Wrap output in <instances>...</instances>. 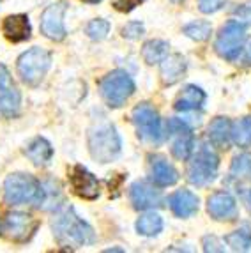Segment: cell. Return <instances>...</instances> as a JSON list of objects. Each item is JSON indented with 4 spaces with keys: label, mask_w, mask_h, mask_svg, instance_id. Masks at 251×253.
Here are the masks:
<instances>
[{
    "label": "cell",
    "mask_w": 251,
    "mask_h": 253,
    "mask_svg": "<svg viewBox=\"0 0 251 253\" xmlns=\"http://www.w3.org/2000/svg\"><path fill=\"white\" fill-rule=\"evenodd\" d=\"M129 197L134 209H151V207H159L163 204L161 193L147 182H134L129 190Z\"/></svg>",
    "instance_id": "9a60e30c"
},
{
    "label": "cell",
    "mask_w": 251,
    "mask_h": 253,
    "mask_svg": "<svg viewBox=\"0 0 251 253\" xmlns=\"http://www.w3.org/2000/svg\"><path fill=\"white\" fill-rule=\"evenodd\" d=\"M246 39V27L239 20H230L221 27L214 48H216L219 57H223L226 60H235L243 51Z\"/></svg>",
    "instance_id": "52a82bcc"
},
{
    "label": "cell",
    "mask_w": 251,
    "mask_h": 253,
    "mask_svg": "<svg viewBox=\"0 0 251 253\" xmlns=\"http://www.w3.org/2000/svg\"><path fill=\"white\" fill-rule=\"evenodd\" d=\"M188 38L195 39V41H207L210 38V32H212V27H210L209 21H193L189 25H186L182 29Z\"/></svg>",
    "instance_id": "4316f807"
},
{
    "label": "cell",
    "mask_w": 251,
    "mask_h": 253,
    "mask_svg": "<svg viewBox=\"0 0 251 253\" xmlns=\"http://www.w3.org/2000/svg\"><path fill=\"white\" fill-rule=\"evenodd\" d=\"M207 211L214 219L230 221L237 216V202L230 193L216 191L207 199Z\"/></svg>",
    "instance_id": "5bb4252c"
},
{
    "label": "cell",
    "mask_w": 251,
    "mask_h": 253,
    "mask_svg": "<svg viewBox=\"0 0 251 253\" xmlns=\"http://www.w3.org/2000/svg\"><path fill=\"white\" fill-rule=\"evenodd\" d=\"M250 197H251V195H250Z\"/></svg>",
    "instance_id": "8d00e7d4"
},
{
    "label": "cell",
    "mask_w": 251,
    "mask_h": 253,
    "mask_svg": "<svg viewBox=\"0 0 251 253\" xmlns=\"http://www.w3.org/2000/svg\"><path fill=\"white\" fill-rule=\"evenodd\" d=\"M84 2H87V4H97V2H101V0H84Z\"/></svg>",
    "instance_id": "836d02e7"
},
{
    "label": "cell",
    "mask_w": 251,
    "mask_h": 253,
    "mask_svg": "<svg viewBox=\"0 0 251 253\" xmlns=\"http://www.w3.org/2000/svg\"><path fill=\"white\" fill-rule=\"evenodd\" d=\"M232 138L239 147H251V117H243L232 126Z\"/></svg>",
    "instance_id": "d4e9b609"
},
{
    "label": "cell",
    "mask_w": 251,
    "mask_h": 253,
    "mask_svg": "<svg viewBox=\"0 0 251 253\" xmlns=\"http://www.w3.org/2000/svg\"><path fill=\"white\" fill-rule=\"evenodd\" d=\"M53 234L62 246H71V248H80V246L92 245L96 241L92 227L85 223L75 212L73 207H67L62 212L55 216L53 223Z\"/></svg>",
    "instance_id": "6da1fadb"
},
{
    "label": "cell",
    "mask_w": 251,
    "mask_h": 253,
    "mask_svg": "<svg viewBox=\"0 0 251 253\" xmlns=\"http://www.w3.org/2000/svg\"><path fill=\"white\" fill-rule=\"evenodd\" d=\"M172 2H182V0H172Z\"/></svg>",
    "instance_id": "e575fe53"
},
{
    "label": "cell",
    "mask_w": 251,
    "mask_h": 253,
    "mask_svg": "<svg viewBox=\"0 0 251 253\" xmlns=\"http://www.w3.org/2000/svg\"><path fill=\"white\" fill-rule=\"evenodd\" d=\"M219 167L218 154L209 147V145H202L198 152L193 156L188 167V181L195 186H205L216 179Z\"/></svg>",
    "instance_id": "5b68a950"
},
{
    "label": "cell",
    "mask_w": 251,
    "mask_h": 253,
    "mask_svg": "<svg viewBox=\"0 0 251 253\" xmlns=\"http://www.w3.org/2000/svg\"><path fill=\"white\" fill-rule=\"evenodd\" d=\"M39 228V221L27 212H11L4 221V232L14 243H27Z\"/></svg>",
    "instance_id": "9c48e42d"
},
{
    "label": "cell",
    "mask_w": 251,
    "mask_h": 253,
    "mask_svg": "<svg viewBox=\"0 0 251 253\" xmlns=\"http://www.w3.org/2000/svg\"><path fill=\"white\" fill-rule=\"evenodd\" d=\"M136 230L142 236H158L163 230V218L156 212L140 216V219L136 221Z\"/></svg>",
    "instance_id": "cb8c5ba5"
},
{
    "label": "cell",
    "mask_w": 251,
    "mask_h": 253,
    "mask_svg": "<svg viewBox=\"0 0 251 253\" xmlns=\"http://www.w3.org/2000/svg\"><path fill=\"white\" fill-rule=\"evenodd\" d=\"M186 59L180 53L167 55L161 60V80L165 85H173L184 76L186 73Z\"/></svg>",
    "instance_id": "d6986e66"
},
{
    "label": "cell",
    "mask_w": 251,
    "mask_h": 253,
    "mask_svg": "<svg viewBox=\"0 0 251 253\" xmlns=\"http://www.w3.org/2000/svg\"><path fill=\"white\" fill-rule=\"evenodd\" d=\"M151 179L159 188H167L179 181V172L172 163H168L167 158L156 154L151 158Z\"/></svg>",
    "instance_id": "2e32d148"
},
{
    "label": "cell",
    "mask_w": 251,
    "mask_h": 253,
    "mask_svg": "<svg viewBox=\"0 0 251 253\" xmlns=\"http://www.w3.org/2000/svg\"><path fill=\"white\" fill-rule=\"evenodd\" d=\"M21 105L20 90L11 80L7 68L0 66V117L11 119L18 115Z\"/></svg>",
    "instance_id": "30bf717a"
},
{
    "label": "cell",
    "mask_w": 251,
    "mask_h": 253,
    "mask_svg": "<svg viewBox=\"0 0 251 253\" xmlns=\"http://www.w3.org/2000/svg\"><path fill=\"white\" fill-rule=\"evenodd\" d=\"M110 32V23L103 18H97V20H92L87 25V36L94 41H101L105 39Z\"/></svg>",
    "instance_id": "f1b7e54d"
},
{
    "label": "cell",
    "mask_w": 251,
    "mask_h": 253,
    "mask_svg": "<svg viewBox=\"0 0 251 253\" xmlns=\"http://www.w3.org/2000/svg\"><path fill=\"white\" fill-rule=\"evenodd\" d=\"M69 182L78 197L85 200H94L99 197V182L94 177V173L88 172L85 167L76 165L69 172Z\"/></svg>",
    "instance_id": "7c38bea8"
},
{
    "label": "cell",
    "mask_w": 251,
    "mask_h": 253,
    "mask_svg": "<svg viewBox=\"0 0 251 253\" xmlns=\"http://www.w3.org/2000/svg\"><path fill=\"white\" fill-rule=\"evenodd\" d=\"M67 11L66 2H57L48 5L41 16V32L51 41H62L66 38V27H64V14Z\"/></svg>",
    "instance_id": "8fae6325"
},
{
    "label": "cell",
    "mask_w": 251,
    "mask_h": 253,
    "mask_svg": "<svg viewBox=\"0 0 251 253\" xmlns=\"http://www.w3.org/2000/svg\"><path fill=\"white\" fill-rule=\"evenodd\" d=\"M168 42L161 41V39H151L147 41L142 48V57L147 64H158L168 55Z\"/></svg>",
    "instance_id": "603a6c76"
},
{
    "label": "cell",
    "mask_w": 251,
    "mask_h": 253,
    "mask_svg": "<svg viewBox=\"0 0 251 253\" xmlns=\"http://www.w3.org/2000/svg\"><path fill=\"white\" fill-rule=\"evenodd\" d=\"M121 136L115 126L110 123L97 124L88 133V151L90 156L99 163H110L121 154Z\"/></svg>",
    "instance_id": "7a4b0ae2"
},
{
    "label": "cell",
    "mask_w": 251,
    "mask_h": 253,
    "mask_svg": "<svg viewBox=\"0 0 251 253\" xmlns=\"http://www.w3.org/2000/svg\"><path fill=\"white\" fill-rule=\"evenodd\" d=\"M51 66V53L42 48H30L18 59V75L29 85H38Z\"/></svg>",
    "instance_id": "8992f818"
},
{
    "label": "cell",
    "mask_w": 251,
    "mask_h": 253,
    "mask_svg": "<svg viewBox=\"0 0 251 253\" xmlns=\"http://www.w3.org/2000/svg\"><path fill=\"white\" fill-rule=\"evenodd\" d=\"M168 206L179 218H189L198 211V197L189 190H179L168 197Z\"/></svg>",
    "instance_id": "e0dca14e"
},
{
    "label": "cell",
    "mask_w": 251,
    "mask_h": 253,
    "mask_svg": "<svg viewBox=\"0 0 251 253\" xmlns=\"http://www.w3.org/2000/svg\"><path fill=\"white\" fill-rule=\"evenodd\" d=\"M142 34H143V25L140 21H129V23L122 29V36L127 39H138Z\"/></svg>",
    "instance_id": "4dcf8cb0"
},
{
    "label": "cell",
    "mask_w": 251,
    "mask_h": 253,
    "mask_svg": "<svg viewBox=\"0 0 251 253\" xmlns=\"http://www.w3.org/2000/svg\"><path fill=\"white\" fill-rule=\"evenodd\" d=\"M143 0H113V7L122 13H129L134 7H138Z\"/></svg>",
    "instance_id": "1f68e13d"
},
{
    "label": "cell",
    "mask_w": 251,
    "mask_h": 253,
    "mask_svg": "<svg viewBox=\"0 0 251 253\" xmlns=\"http://www.w3.org/2000/svg\"><path fill=\"white\" fill-rule=\"evenodd\" d=\"M250 60H251V48H250Z\"/></svg>",
    "instance_id": "d590c367"
},
{
    "label": "cell",
    "mask_w": 251,
    "mask_h": 253,
    "mask_svg": "<svg viewBox=\"0 0 251 253\" xmlns=\"http://www.w3.org/2000/svg\"><path fill=\"white\" fill-rule=\"evenodd\" d=\"M230 175L235 179H244L251 175V156L250 154H241V156L234 158L232 163Z\"/></svg>",
    "instance_id": "83f0119b"
},
{
    "label": "cell",
    "mask_w": 251,
    "mask_h": 253,
    "mask_svg": "<svg viewBox=\"0 0 251 253\" xmlns=\"http://www.w3.org/2000/svg\"><path fill=\"white\" fill-rule=\"evenodd\" d=\"M42 186L30 173H11L4 182V200L7 206L41 202Z\"/></svg>",
    "instance_id": "3957f363"
},
{
    "label": "cell",
    "mask_w": 251,
    "mask_h": 253,
    "mask_svg": "<svg viewBox=\"0 0 251 253\" xmlns=\"http://www.w3.org/2000/svg\"><path fill=\"white\" fill-rule=\"evenodd\" d=\"M2 30H4V36L13 42H21L25 39L30 38V21L25 14H13V16H7L2 23Z\"/></svg>",
    "instance_id": "ac0fdd59"
},
{
    "label": "cell",
    "mask_w": 251,
    "mask_h": 253,
    "mask_svg": "<svg viewBox=\"0 0 251 253\" xmlns=\"http://www.w3.org/2000/svg\"><path fill=\"white\" fill-rule=\"evenodd\" d=\"M101 97L106 101V105L112 108H121L134 92V82L129 75L121 69L108 73L99 82Z\"/></svg>",
    "instance_id": "277c9868"
},
{
    "label": "cell",
    "mask_w": 251,
    "mask_h": 253,
    "mask_svg": "<svg viewBox=\"0 0 251 253\" xmlns=\"http://www.w3.org/2000/svg\"><path fill=\"white\" fill-rule=\"evenodd\" d=\"M25 154L34 165H38V167H42V165H46L48 161L51 160L53 156V149H51L50 142L41 136L38 138H34L25 149Z\"/></svg>",
    "instance_id": "44dd1931"
},
{
    "label": "cell",
    "mask_w": 251,
    "mask_h": 253,
    "mask_svg": "<svg viewBox=\"0 0 251 253\" xmlns=\"http://www.w3.org/2000/svg\"><path fill=\"white\" fill-rule=\"evenodd\" d=\"M168 131L175 135V142L172 145L173 158L180 161H188L193 154V149H195V138H193V133L188 127V124L173 119L168 123Z\"/></svg>",
    "instance_id": "4fadbf2b"
},
{
    "label": "cell",
    "mask_w": 251,
    "mask_h": 253,
    "mask_svg": "<svg viewBox=\"0 0 251 253\" xmlns=\"http://www.w3.org/2000/svg\"><path fill=\"white\" fill-rule=\"evenodd\" d=\"M234 14L239 18L241 23H248V25H251V2L250 4L239 5L237 9H234Z\"/></svg>",
    "instance_id": "d6a6232c"
},
{
    "label": "cell",
    "mask_w": 251,
    "mask_h": 253,
    "mask_svg": "<svg viewBox=\"0 0 251 253\" xmlns=\"http://www.w3.org/2000/svg\"><path fill=\"white\" fill-rule=\"evenodd\" d=\"M133 123L138 131V136L145 142L158 144L161 140V119L159 114L149 103H142L133 110Z\"/></svg>",
    "instance_id": "ba28073f"
},
{
    "label": "cell",
    "mask_w": 251,
    "mask_h": 253,
    "mask_svg": "<svg viewBox=\"0 0 251 253\" xmlns=\"http://www.w3.org/2000/svg\"><path fill=\"white\" fill-rule=\"evenodd\" d=\"M225 2L226 0H198V9H200L202 13L210 14L219 11L225 5Z\"/></svg>",
    "instance_id": "f546056e"
},
{
    "label": "cell",
    "mask_w": 251,
    "mask_h": 253,
    "mask_svg": "<svg viewBox=\"0 0 251 253\" xmlns=\"http://www.w3.org/2000/svg\"><path fill=\"white\" fill-rule=\"evenodd\" d=\"M205 103V92L197 85H188L175 99V110L179 112H191L202 108Z\"/></svg>",
    "instance_id": "ffe728a7"
},
{
    "label": "cell",
    "mask_w": 251,
    "mask_h": 253,
    "mask_svg": "<svg viewBox=\"0 0 251 253\" xmlns=\"http://www.w3.org/2000/svg\"><path fill=\"white\" fill-rule=\"evenodd\" d=\"M225 241L234 252H248V250H251V230L239 228L235 232L228 234L225 237Z\"/></svg>",
    "instance_id": "484cf974"
},
{
    "label": "cell",
    "mask_w": 251,
    "mask_h": 253,
    "mask_svg": "<svg viewBox=\"0 0 251 253\" xmlns=\"http://www.w3.org/2000/svg\"><path fill=\"white\" fill-rule=\"evenodd\" d=\"M209 138L218 147H228L232 138V123L226 117H216L209 124Z\"/></svg>",
    "instance_id": "7402d4cb"
}]
</instances>
